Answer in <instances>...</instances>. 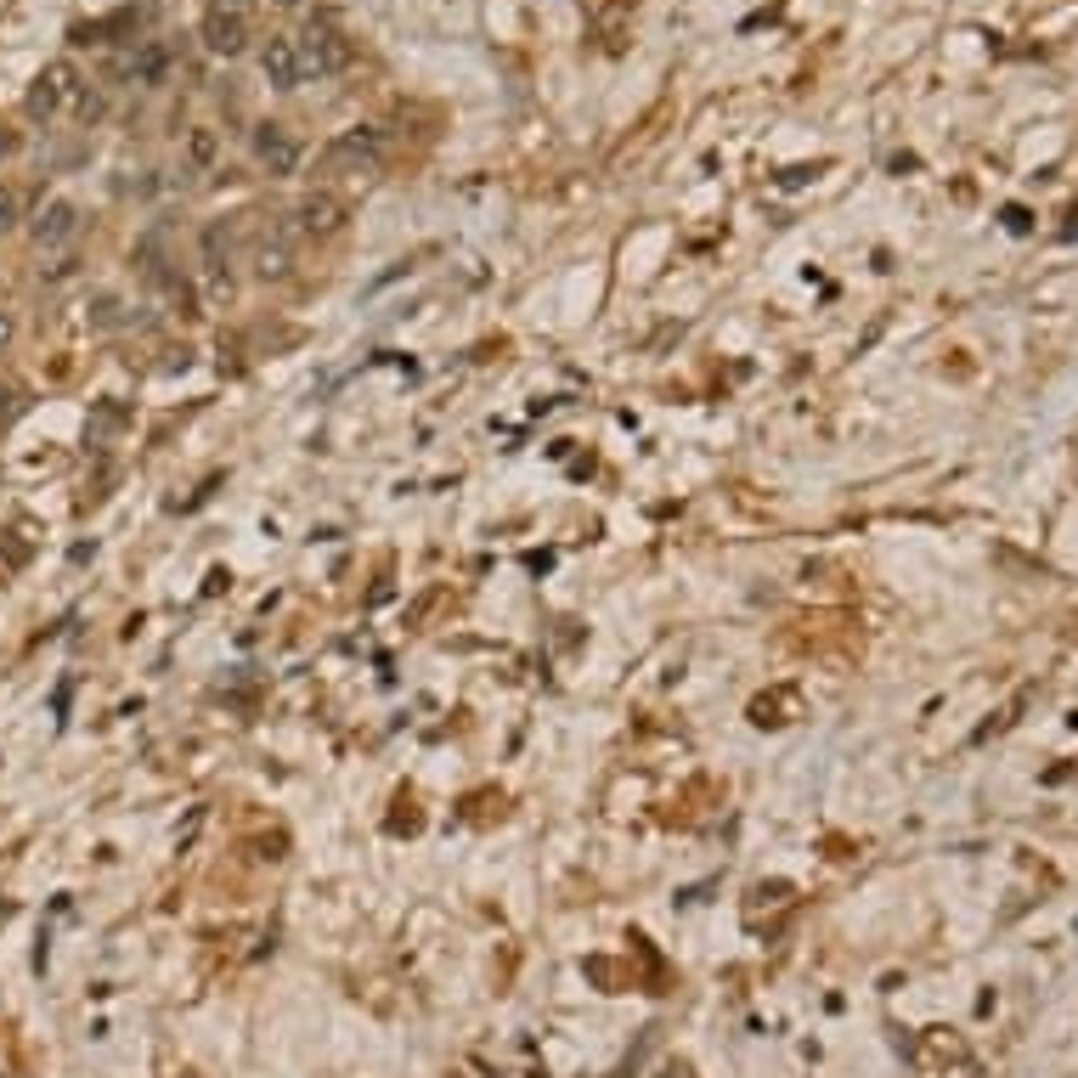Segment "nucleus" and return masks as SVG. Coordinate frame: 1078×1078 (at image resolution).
<instances>
[{
	"label": "nucleus",
	"instance_id": "nucleus-1",
	"mask_svg": "<svg viewBox=\"0 0 1078 1078\" xmlns=\"http://www.w3.org/2000/svg\"><path fill=\"white\" fill-rule=\"evenodd\" d=\"M204 46L215 57H238L249 46V7L243 0H209L204 7Z\"/></svg>",
	"mask_w": 1078,
	"mask_h": 1078
},
{
	"label": "nucleus",
	"instance_id": "nucleus-2",
	"mask_svg": "<svg viewBox=\"0 0 1078 1078\" xmlns=\"http://www.w3.org/2000/svg\"><path fill=\"white\" fill-rule=\"evenodd\" d=\"M80 96V74L69 69V62H51V69L35 80V91H28V113L35 119H51V113H62Z\"/></svg>",
	"mask_w": 1078,
	"mask_h": 1078
},
{
	"label": "nucleus",
	"instance_id": "nucleus-3",
	"mask_svg": "<svg viewBox=\"0 0 1078 1078\" xmlns=\"http://www.w3.org/2000/svg\"><path fill=\"white\" fill-rule=\"evenodd\" d=\"M294 46H300V74H306V80H311V74H334L339 62H345V40L334 35L328 23H311Z\"/></svg>",
	"mask_w": 1078,
	"mask_h": 1078
},
{
	"label": "nucleus",
	"instance_id": "nucleus-4",
	"mask_svg": "<svg viewBox=\"0 0 1078 1078\" xmlns=\"http://www.w3.org/2000/svg\"><path fill=\"white\" fill-rule=\"evenodd\" d=\"M254 158L272 176H294V170H300V142H294L283 124H260L254 130Z\"/></svg>",
	"mask_w": 1078,
	"mask_h": 1078
},
{
	"label": "nucleus",
	"instance_id": "nucleus-5",
	"mask_svg": "<svg viewBox=\"0 0 1078 1078\" xmlns=\"http://www.w3.org/2000/svg\"><path fill=\"white\" fill-rule=\"evenodd\" d=\"M74 232H80V209H74L69 199L46 204V209L35 215V226H28V238H35V249H62V243H74Z\"/></svg>",
	"mask_w": 1078,
	"mask_h": 1078
},
{
	"label": "nucleus",
	"instance_id": "nucleus-6",
	"mask_svg": "<svg viewBox=\"0 0 1078 1078\" xmlns=\"http://www.w3.org/2000/svg\"><path fill=\"white\" fill-rule=\"evenodd\" d=\"M294 226H300L306 238H334L345 226V204L334 192H311V199H300V209H294Z\"/></svg>",
	"mask_w": 1078,
	"mask_h": 1078
},
{
	"label": "nucleus",
	"instance_id": "nucleus-7",
	"mask_svg": "<svg viewBox=\"0 0 1078 1078\" xmlns=\"http://www.w3.org/2000/svg\"><path fill=\"white\" fill-rule=\"evenodd\" d=\"M260 74H266L277 91H294L306 74H300V46H294V35H272L266 51H260Z\"/></svg>",
	"mask_w": 1078,
	"mask_h": 1078
},
{
	"label": "nucleus",
	"instance_id": "nucleus-8",
	"mask_svg": "<svg viewBox=\"0 0 1078 1078\" xmlns=\"http://www.w3.org/2000/svg\"><path fill=\"white\" fill-rule=\"evenodd\" d=\"M379 136L373 130H345L339 142H328V170H373Z\"/></svg>",
	"mask_w": 1078,
	"mask_h": 1078
},
{
	"label": "nucleus",
	"instance_id": "nucleus-9",
	"mask_svg": "<svg viewBox=\"0 0 1078 1078\" xmlns=\"http://www.w3.org/2000/svg\"><path fill=\"white\" fill-rule=\"evenodd\" d=\"M187 158H192V165H199V170H209L215 165V158H220V136H215V130H192V136H187Z\"/></svg>",
	"mask_w": 1078,
	"mask_h": 1078
},
{
	"label": "nucleus",
	"instance_id": "nucleus-10",
	"mask_svg": "<svg viewBox=\"0 0 1078 1078\" xmlns=\"http://www.w3.org/2000/svg\"><path fill=\"white\" fill-rule=\"evenodd\" d=\"M254 272L266 277V283H272V277H288V249H283V243H260V254H254Z\"/></svg>",
	"mask_w": 1078,
	"mask_h": 1078
},
{
	"label": "nucleus",
	"instance_id": "nucleus-11",
	"mask_svg": "<svg viewBox=\"0 0 1078 1078\" xmlns=\"http://www.w3.org/2000/svg\"><path fill=\"white\" fill-rule=\"evenodd\" d=\"M204 266L209 272H226V226H204Z\"/></svg>",
	"mask_w": 1078,
	"mask_h": 1078
},
{
	"label": "nucleus",
	"instance_id": "nucleus-12",
	"mask_svg": "<svg viewBox=\"0 0 1078 1078\" xmlns=\"http://www.w3.org/2000/svg\"><path fill=\"white\" fill-rule=\"evenodd\" d=\"M17 215H23L17 192H12V187H0V226H17Z\"/></svg>",
	"mask_w": 1078,
	"mask_h": 1078
},
{
	"label": "nucleus",
	"instance_id": "nucleus-13",
	"mask_svg": "<svg viewBox=\"0 0 1078 1078\" xmlns=\"http://www.w3.org/2000/svg\"><path fill=\"white\" fill-rule=\"evenodd\" d=\"M17 339V322H12V311H0V350H7Z\"/></svg>",
	"mask_w": 1078,
	"mask_h": 1078
}]
</instances>
